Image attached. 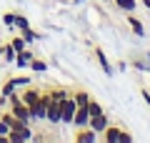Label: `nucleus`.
Segmentation results:
<instances>
[{
  "instance_id": "obj_1",
  "label": "nucleus",
  "mask_w": 150,
  "mask_h": 143,
  "mask_svg": "<svg viewBox=\"0 0 150 143\" xmlns=\"http://www.w3.org/2000/svg\"><path fill=\"white\" fill-rule=\"evenodd\" d=\"M100 138L105 143H130V141H133V133H128L123 126H112V123H110V126L100 133Z\"/></svg>"
},
{
  "instance_id": "obj_2",
  "label": "nucleus",
  "mask_w": 150,
  "mask_h": 143,
  "mask_svg": "<svg viewBox=\"0 0 150 143\" xmlns=\"http://www.w3.org/2000/svg\"><path fill=\"white\" fill-rule=\"evenodd\" d=\"M75 108H78V103L73 101V95H68L65 101H60V123L70 126L73 123V116H75Z\"/></svg>"
},
{
  "instance_id": "obj_3",
  "label": "nucleus",
  "mask_w": 150,
  "mask_h": 143,
  "mask_svg": "<svg viewBox=\"0 0 150 143\" xmlns=\"http://www.w3.org/2000/svg\"><path fill=\"white\" fill-rule=\"evenodd\" d=\"M48 103H50V95H48V93H40L38 103L30 108V113H33V118H35V121H45V111H48Z\"/></svg>"
},
{
  "instance_id": "obj_4",
  "label": "nucleus",
  "mask_w": 150,
  "mask_h": 143,
  "mask_svg": "<svg viewBox=\"0 0 150 143\" xmlns=\"http://www.w3.org/2000/svg\"><path fill=\"white\" fill-rule=\"evenodd\" d=\"M18 95H20V101L25 103L28 108H33V106L38 103V98H40V88L30 83V85H25V90H23V93H18Z\"/></svg>"
},
{
  "instance_id": "obj_5",
  "label": "nucleus",
  "mask_w": 150,
  "mask_h": 143,
  "mask_svg": "<svg viewBox=\"0 0 150 143\" xmlns=\"http://www.w3.org/2000/svg\"><path fill=\"white\" fill-rule=\"evenodd\" d=\"M73 141L75 143H95L98 141V133L93 131L90 126H83V128H78V131L73 133Z\"/></svg>"
},
{
  "instance_id": "obj_6",
  "label": "nucleus",
  "mask_w": 150,
  "mask_h": 143,
  "mask_svg": "<svg viewBox=\"0 0 150 143\" xmlns=\"http://www.w3.org/2000/svg\"><path fill=\"white\" fill-rule=\"evenodd\" d=\"M88 126H90L95 133H103L108 126H110V118H108V113H98V116H90Z\"/></svg>"
},
{
  "instance_id": "obj_7",
  "label": "nucleus",
  "mask_w": 150,
  "mask_h": 143,
  "mask_svg": "<svg viewBox=\"0 0 150 143\" xmlns=\"http://www.w3.org/2000/svg\"><path fill=\"white\" fill-rule=\"evenodd\" d=\"M88 121H90L88 106H78V108H75V116H73V123H70V126H75V128H83V126H88Z\"/></svg>"
},
{
  "instance_id": "obj_8",
  "label": "nucleus",
  "mask_w": 150,
  "mask_h": 143,
  "mask_svg": "<svg viewBox=\"0 0 150 143\" xmlns=\"http://www.w3.org/2000/svg\"><path fill=\"white\" fill-rule=\"evenodd\" d=\"M93 55H95L98 65L103 68V73H105V75H112V65H110V60H108L105 50H103V48H93Z\"/></svg>"
},
{
  "instance_id": "obj_9",
  "label": "nucleus",
  "mask_w": 150,
  "mask_h": 143,
  "mask_svg": "<svg viewBox=\"0 0 150 143\" xmlns=\"http://www.w3.org/2000/svg\"><path fill=\"white\" fill-rule=\"evenodd\" d=\"M45 121L53 123V126H58V123H60V103H58V101H50V103H48V111H45Z\"/></svg>"
},
{
  "instance_id": "obj_10",
  "label": "nucleus",
  "mask_w": 150,
  "mask_h": 143,
  "mask_svg": "<svg viewBox=\"0 0 150 143\" xmlns=\"http://www.w3.org/2000/svg\"><path fill=\"white\" fill-rule=\"evenodd\" d=\"M30 60H33V50H28V48H23L20 53H15V68H28L30 65Z\"/></svg>"
},
{
  "instance_id": "obj_11",
  "label": "nucleus",
  "mask_w": 150,
  "mask_h": 143,
  "mask_svg": "<svg viewBox=\"0 0 150 143\" xmlns=\"http://www.w3.org/2000/svg\"><path fill=\"white\" fill-rule=\"evenodd\" d=\"M70 93H73V88H60V85H58V88H50V90H48L50 101H58V103H60V101H65Z\"/></svg>"
},
{
  "instance_id": "obj_12",
  "label": "nucleus",
  "mask_w": 150,
  "mask_h": 143,
  "mask_svg": "<svg viewBox=\"0 0 150 143\" xmlns=\"http://www.w3.org/2000/svg\"><path fill=\"white\" fill-rule=\"evenodd\" d=\"M70 95H73V101L78 103V106H88V101H90V98H93V95L88 93L85 88H75V90H73V93H70Z\"/></svg>"
},
{
  "instance_id": "obj_13",
  "label": "nucleus",
  "mask_w": 150,
  "mask_h": 143,
  "mask_svg": "<svg viewBox=\"0 0 150 143\" xmlns=\"http://www.w3.org/2000/svg\"><path fill=\"white\" fill-rule=\"evenodd\" d=\"M128 25L133 28V33H135L138 38H143V35H145V28H143V23H140L138 18L133 15V13H128Z\"/></svg>"
},
{
  "instance_id": "obj_14",
  "label": "nucleus",
  "mask_w": 150,
  "mask_h": 143,
  "mask_svg": "<svg viewBox=\"0 0 150 143\" xmlns=\"http://www.w3.org/2000/svg\"><path fill=\"white\" fill-rule=\"evenodd\" d=\"M0 58L5 60V63H13L15 60V50L10 48V43H0Z\"/></svg>"
},
{
  "instance_id": "obj_15",
  "label": "nucleus",
  "mask_w": 150,
  "mask_h": 143,
  "mask_svg": "<svg viewBox=\"0 0 150 143\" xmlns=\"http://www.w3.org/2000/svg\"><path fill=\"white\" fill-rule=\"evenodd\" d=\"M13 28H15V30H23V28H30V20H28L25 15H20V13H13Z\"/></svg>"
},
{
  "instance_id": "obj_16",
  "label": "nucleus",
  "mask_w": 150,
  "mask_h": 143,
  "mask_svg": "<svg viewBox=\"0 0 150 143\" xmlns=\"http://www.w3.org/2000/svg\"><path fill=\"white\" fill-rule=\"evenodd\" d=\"M28 68H30L33 73H45V70H48V63H45V60H40V58H35V55H33V60H30V65H28Z\"/></svg>"
},
{
  "instance_id": "obj_17",
  "label": "nucleus",
  "mask_w": 150,
  "mask_h": 143,
  "mask_svg": "<svg viewBox=\"0 0 150 143\" xmlns=\"http://www.w3.org/2000/svg\"><path fill=\"white\" fill-rule=\"evenodd\" d=\"M8 43H10V48L15 50V53H20L23 48H28V43L23 40V35H10V40H8Z\"/></svg>"
},
{
  "instance_id": "obj_18",
  "label": "nucleus",
  "mask_w": 150,
  "mask_h": 143,
  "mask_svg": "<svg viewBox=\"0 0 150 143\" xmlns=\"http://www.w3.org/2000/svg\"><path fill=\"white\" fill-rule=\"evenodd\" d=\"M115 5H118L120 10H125V13H133L135 5H138V0H115Z\"/></svg>"
},
{
  "instance_id": "obj_19",
  "label": "nucleus",
  "mask_w": 150,
  "mask_h": 143,
  "mask_svg": "<svg viewBox=\"0 0 150 143\" xmlns=\"http://www.w3.org/2000/svg\"><path fill=\"white\" fill-rule=\"evenodd\" d=\"M13 83L18 85V88H25V85H30V75H13Z\"/></svg>"
},
{
  "instance_id": "obj_20",
  "label": "nucleus",
  "mask_w": 150,
  "mask_h": 143,
  "mask_svg": "<svg viewBox=\"0 0 150 143\" xmlns=\"http://www.w3.org/2000/svg\"><path fill=\"white\" fill-rule=\"evenodd\" d=\"M20 35H23V40H25V43L38 40V33H35V30H30V28H23V30H20Z\"/></svg>"
},
{
  "instance_id": "obj_21",
  "label": "nucleus",
  "mask_w": 150,
  "mask_h": 143,
  "mask_svg": "<svg viewBox=\"0 0 150 143\" xmlns=\"http://www.w3.org/2000/svg\"><path fill=\"white\" fill-rule=\"evenodd\" d=\"M3 23H5V28L15 30V28H13V13H3Z\"/></svg>"
},
{
  "instance_id": "obj_22",
  "label": "nucleus",
  "mask_w": 150,
  "mask_h": 143,
  "mask_svg": "<svg viewBox=\"0 0 150 143\" xmlns=\"http://www.w3.org/2000/svg\"><path fill=\"white\" fill-rule=\"evenodd\" d=\"M140 95H143V101L148 103V108H150V90H148V88H143V90H140Z\"/></svg>"
},
{
  "instance_id": "obj_23",
  "label": "nucleus",
  "mask_w": 150,
  "mask_h": 143,
  "mask_svg": "<svg viewBox=\"0 0 150 143\" xmlns=\"http://www.w3.org/2000/svg\"><path fill=\"white\" fill-rule=\"evenodd\" d=\"M143 5H145V8H148V10H150V0H143Z\"/></svg>"
}]
</instances>
